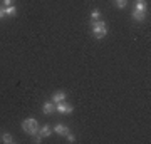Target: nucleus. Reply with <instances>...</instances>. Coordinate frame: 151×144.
<instances>
[{"mask_svg":"<svg viewBox=\"0 0 151 144\" xmlns=\"http://www.w3.org/2000/svg\"><path fill=\"white\" fill-rule=\"evenodd\" d=\"M4 17H5V7L0 9V19H4Z\"/></svg>","mask_w":151,"mask_h":144,"instance_id":"nucleus-15","label":"nucleus"},{"mask_svg":"<svg viewBox=\"0 0 151 144\" xmlns=\"http://www.w3.org/2000/svg\"><path fill=\"white\" fill-rule=\"evenodd\" d=\"M39 123L37 119L34 117H29V119H24L22 121V131L25 134H29V136H35V134H39Z\"/></svg>","mask_w":151,"mask_h":144,"instance_id":"nucleus-1","label":"nucleus"},{"mask_svg":"<svg viewBox=\"0 0 151 144\" xmlns=\"http://www.w3.org/2000/svg\"><path fill=\"white\" fill-rule=\"evenodd\" d=\"M12 2H14V0H4V5L9 7V5H12Z\"/></svg>","mask_w":151,"mask_h":144,"instance_id":"nucleus-16","label":"nucleus"},{"mask_svg":"<svg viewBox=\"0 0 151 144\" xmlns=\"http://www.w3.org/2000/svg\"><path fill=\"white\" fill-rule=\"evenodd\" d=\"M5 15H9V17H15V15H17V9H15V5H9V7H5Z\"/></svg>","mask_w":151,"mask_h":144,"instance_id":"nucleus-10","label":"nucleus"},{"mask_svg":"<svg viewBox=\"0 0 151 144\" xmlns=\"http://www.w3.org/2000/svg\"><path fill=\"white\" fill-rule=\"evenodd\" d=\"M42 111L45 116H50L52 112L55 111V104L52 101H47V102H44V106H42Z\"/></svg>","mask_w":151,"mask_h":144,"instance_id":"nucleus-5","label":"nucleus"},{"mask_svg":"<svg viewBox=\"0 0 151 144\" xmlns=\"http://www.w3.org/2000/svg\"><path fill=\"white\" fill-rule=\"evenodd\" d=\"M145 19H146L145 12H138V10L133 9V20H134V22H145Z\"/></svg>","mask_w":151,"mask_h":144,"instance_id":"nucleus-8","label":"nucleus"},{"mask_svg":"<svg viewBox=\"0 0 151 144\" xmlns=\"http://www.w3.org/2000/svg\"><path fill=\"white\" fill-rule=\"evenodd\" d=\"M65 97H67V94H65L64 91H57V92H54V94H52V99H50V101L54 102V104H57V102L65 101Z\"/></svg>","mask_w":151,"mask_h":144,"instance_id":"nucleus-6","label":"nucleus"},{"mask_svg":"<svg viewBox=\"0 0 151 144\" xmlns=\"http://www.w3.org/2000/svg\"><path fill=\"white\" fill-rule=\"evenodd\" d=\"M134 10L145 12V14H146V2H145V0H134Z\"/></svg>","mask_w":151,"mask_h":144,"instance_id":"nucleus-9","label":"nucleus"},{"mask_svg":"<svg viewBox=\"0 0 151 144\" xmlns=\"http://www.w3.org/2000/svg\"><path fill=\"white\" fill-rule=\"evenodd\" d=\"M114 5L118 7V9H124V7L128 5V0H114Z\"/></svg>","mask_w":151,"mask_h":144,"instance_id":"nucleus-12","label":"nucleus"},{"mask_svg":"<svg viewBox=\"0 0 151 144\" xmlns=\"http://www.w3.org/2000/svg\"><path fill=\"white\" fill-rule=\"evenodd\" d=\"M91 32H92V35L96 39H104L106 37V34H108V25H106V22H103V20H92V24H91Z\"/></svg>","mask_w":151,"mask_h":144,"instance_id":"nucleus-2","label":"nucleus"},{"mask_svg":"<svg viewBox=\"0 0 151 144\" xmlns=\"http://www.w3.org/2000/svg\"><path fill=\"white\" fill-rule=\"evenodd\" d=\"M55 111L60 112V114H70V112L74 111V107L70 106V104H67L65 101H62V102H57L55 104Z\"/></svg>","mask_w":151,"mask_h":144,"instance_id":"nucleus-3","label":"nucleus"},{"mask_svg":"<svg viewBox=\"0 0 151 144\" xmlns=\"http://www.w3.org/2000/svg\"><path fill=\"white\" fill-rule=\"evenodd\" d=\"M39 133H40V136H42V138H49V136L54 133V131H52V128H50L49 124H45V126H42V128L39 129Z\"/></svg>","mask_w":151,"mask_h":144,"instance_id":"nucleus-7","label":"nucleus"},{"mask_svg":"<svg viewBox=\"0 0 151 144\" xmlns=\"http://www.w3.org/2000/svg\"><path fill=\"white\" fill-rule=\"evenodd\" d=\"M65 138H67V141H69V143H74V141H76V138H74V134H67V136H65Z\"/></svg>","mask_w":151,"mask_h":144,"instance_id":"nucleus-14","label":"nucleus"},{"mask_svg":"<svg viewBox=\"0 0 151 144\" xmlns=\"http://www.w3.org/2000/svg\"><path fill=\"white\" fill-rule=\"evenodd\" d=\"M52 131H54L55 134H59V136H67V134L70 133L69 128H67V126H64V124H55Z\"/></svg>","mask_w":151,"mask_h":144,"instance_id":"nucleus-4","label":"nucleus"},{"mask_svg":"<svg viewBox=\"0 0 151 144\" xmlns=\"http://www.w3.org/2000/svg\"><path fill=\"white\" fill-rule=\"evenodd\" d=\"M99 14H101V12L97 10V9H94V10L91 12V19L92 20H99Z\"/></svg>","mask_w":151,"mask_h":144,"instance_id":"nucleus-13","label":"nucleus"},{"mask_svg":"<svg viewBox=\"0 0 151 144\" xmlns=\"http://www.w3.org/2000/svg\"><path fill=\"white\" fill-rule=\"evenodd\" d=\"M2 141H4L5 144H12V143H14V138H12L10 133H7V131H5V133L2 134Z\"/></svg>","mask_w":151,"mask_h":144,"instance_id":"nucleus-11","label":"nucleus"}]
</instances>
